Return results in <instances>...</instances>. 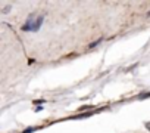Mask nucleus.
Segmentation results:
<instances>
[{
  "label": "nucleus",
  "mask_w": 150,
  "mask_h": 133,
  "mask_svg": "<svg viewBox=\"0 0 150 133\" xmlns=\"http://www.w3.org/2000/svg\"><path fill=\"white\" fill-rule=\"evenodd\" d=\"M43 21H44V16H39V18H37V21H35V25H34V28H32V31H34V33L40 30V27H41Z\"/></svg>",
  "instance_id": "obj_2"
},
{
  "label": "nucleus",
  "mask_w": 150,
  "mask_h": 133,
  "mask_svg": "<svg viewBox=\"0 0 150 133\" xmlns=\"http://www.w3.org/2000/svg\"><path fill=\"white\" fill-rule=\"evenodd\" d=\"M34 130H37V127H30V129H27L24 133H31V132H34Z\"/></svg>",
  "instance_id": "obj_4"
},
{
  "label": "nucleus",
  "mask_w": 150,
  "mask_h": 133,
  "mask_svg": "<svg viewBox=\"0 0 150 133\" xmlns=\"http://www.w3.org/2000/svg\"><path fill=\"white\" fill-rule=\"evenodd\" d=\"M90 115H91V112H87V114H82V115H75L72 118H87V117H90Z\"/></svg>",
  "instance_id": "obj_3"
},
{
  "label": "nucleus",
  "mask_w": 150,
  "mask_h": 133,
  "mask_svg": "<svg viewBox=\"0 0 150 133\" xmlns=\"http://www.w3.org/2000/svg\"><path fill=\"white\" fill-rule=\"evenodd\" d=\"M34 15H31L30 18H28V21L24 24V27H22V30L24 31H32V28H34V25H35V21H34Z\"/></svg>",
  "instance_id": "obj_1"
},
{
  "label": "nucleus",
  "mask_w": 150,
  "mask_h": 133,
  "mask_svg": "<svg viewBox=\"0 0 150 133\" xmlns=\"http://www.w3.org/2000/svg\"><path fill=\"white\" fill-rule=\"evenodd\" d=\"M100 42H102V40H97V42H96V43H91V45H90V47H94V46H96V45H99Z\"/></svg>",
  "instance_id": "obj_5"
}]
</instances>
